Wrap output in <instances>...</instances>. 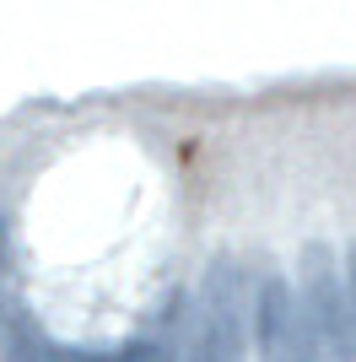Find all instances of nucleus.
Wrapping results in <instances>:
<instances>
[{"mask_svg":"<svg viewBox=\"0 0 356 362\" xmlns=\"http://www.w3.org/2000/svg\"><path fill=\"white\" fill-rule=\"evenodd\" d=\"M6 362H54V357L44 351V341L32 335L28 319H16V325H11V346H6Z\"/></svg>","mask_w":356,"mask_h":362,"instance_id":"obj_3","label":"nucleus"},{"mask_svg":"<svg viewBox=\"0 0 356 362\" xmlns=\"http://www.w3.org/2000/svg\"><path fill=\"white\" fill-rule=\"evenodd\" d=\"M124 362H173V357H167V346H135Z\"/></svg>","mask_w":356,"mask_h":362,"instance_id":"obj_4","label":"nucleus"},{"mask_svg":"<svg viewBox=\"0 0 356 362\" xmlns=\"http://www.w3.org/2000/svg\"><path fill=\"white\" fill-rule=\"evenodd\" d=\"M194 362H243V314H237V292H232V271L227 265L210 271L206 303H200Z\"/></svg>","mask_w":356,"mask_h":362,"instance_id":"obj_1","label":"nucleus"},{"mask_svg":"<svg viewBox=\"0 0 356 362\" xmlns=\"http://www.w3.org/2000/svg\"><path fill=\"white\" fill-rule=\"evenodd\" d=\"M345 314H356V255H351V292H345Z\"/></svg>","mask_w":356,"mask_h":362,"instance_id":"obj_5","label":"nucleus"},{"mask_svg":"<svg viewBox=\"0 0 356 362\" xmlns=\"http://www.w3.org/2000/svg\"><path fill=\"white\" fill-rule=\"evenodd\" d=\"M259 346H265V362H319L308 319H302L297 292L286 281H270L259 298Z\"/></svg>","mask_w":356,"mask_h":362,"instance_id":"obj_2","label":"nucleus"}]
</instances>
